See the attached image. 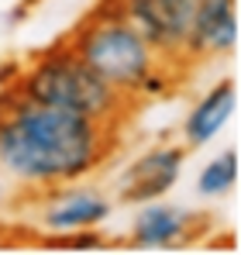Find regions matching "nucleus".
<instances>
[{"label": "nucleus", "instance_id": "0eeeda50", "mask_svg": "<svg viewBox=\"0 0 241 255\" xmlns=\"http://www.w3.org/2000/svg\"><path fill=\"white\" fill-rule=\"evenodd\" d=\"M186 166V148L183 145H172V141H162L145 148L141 155H134L124 172L114 183V197L127 207H141V204H152L162 200L183 176Z\"/></svg>", "mask_w": 241, "mask_h": 255}, {"label": "nucleus", "instance_id": "9d476101", "mask_svg": "<svg viewBox=\"0 0 241 255\" xmlns=\"http://www.w3.org/2000/svg\"><path fill=\"white\" fill-rule=\"evenodd\" d=\"M241 162H238V148H224L217 159H210L197 176V193L214 200V197H228L238 186Z\"/></svg>", "mask_w": 241, "mask_h": 255}, {"label": "nucleus", "instance_id": "f03ea898", "mask_svg": "<svg viewBox=\"0 0 241 255\" xmlns=\"http://www.w3.org/2000/svg\"><path fill=\"white\" fill-rule=\"evenodd\" d=\"M62 42L111 90H118L131 104L169 97V93H176L179 80L186 76L155 55V48L138 35V28L111 0H100Z\"/></svg>", "mask_w": 241, "mask_h": 255}, {"label": "nucleus", "instance_id": "1a4fd4ad", "mask_svg": "<svg viewBox=\"0 0 241 255\" xmlns=\"http://www.w3.org/2000/svg\"><path fill=\"white\" fill-rule=\"evenodd\" d=\"M235 107H238V83L235 80H217L183 118V131H179L183 141L179 145L186 152H197L203 145H210L228 128V121L235 118Z\"/></svg>", "mask_w": 241, "mask_h": 255}, {"label": "nucleus", "instance_id": "9b49d317", "mask_svg": "<svg viewBox=\"0 0 241 255\" xmlns=\"http://www.w3.org/2000/svg\"><path fill=\"white\" fill-rule=\"evenodd\" d=\"M111 242L100 235V228L90 231H69V235H41V249H55V252H97L107 249Z\"/></svg>", "mask_w": 241, "mask_h": 255}, {"label": "nucleus", "instance_id": "f8f14e48", "mask_svg": "<svg viewBox=\"0 0 241 255\" xmlns=\"http://www.w3.org/2000/svg\"><path fill=\"white\" fill-rule=\"evenodd\" d=\"M17 238H21L17 231H10V228H3V224H0V252H3V249H10Z\"/></svg>", "mask_w": 241, "mask_h": 255}, {"label": "nucleus", "instance_id": "f257e3e1", "mask_svg": "<svg viewBox=\"0 0 241 255\" xmlns=\"http://www.w3.org/2000/svg\"><path fill=\"white\" fill-rule=\"evenodd\" d=\"M124 145V128L28 100L0 86V176L41 193L93 179Z\"/></svg>", "mask_w": 241, "mask_h": 255}, {"label": "nucleus", "instance_id": "423d86ee", "mask_svg": "<svg viewBox=\"0 0 241 255\" xmlns=\"http://www.w3.org/2000/svg\"><path fill=\"white\" fill-rule=\"evenodd\" d=\"M210 228L214 221L207 211H186V207L152 200L138 207L131 231H127V245L141 252H172V249H186L200 242Z\"/></svg>", "mask_w": 241, "mask_h": 255}, {"label": "nucleus", "instance_id": "20e7f679", "mask_svg": "<svg viewBox=\"0 0 241 255\" xmlns=\"http://www.w3.org/2000/svg\"><path fill=\"white\" fill-rule=\"evenodd\" d=\"M120 14L138 28V35L155 48V55L190 73L186 66V38L193 28L197 0H111Z\"/></svg>", "mask_w": 241, "mask_h": 255}, {"label": "nucleus", "instance_id": "7ed1b4c3", "mask_svg": "<svg viewBox=\"0 0 241 255\" xmlns=\"http://www.w3.org/2000/svg\"><path fill=\"white\" fill-rule=\"evenodd\" d=\"M17 93L28 100H38L59 111H73L83 118H93L100 125L127 128L138 104L124 100L118 90L104 83L80 55L66 42H55L48 48H38L17 66V76L10 80Z\"/></svg>", "mask_w": 241, "mask_h": 255}, {"label": "nucleus", "instance_id": "6e6552de", "mask_svg": "<svg viewBox=\"0 0 241 255\" xmlns=\"http://www.w3.org/2000/svg\"><path fill=\"white\" fill-rule=\"evenodd\" d=\"M238 0H197L193 28L186 38V66H203L235 55L238 48Z\"/></svg>", "mask_w": 241, "mask_h": 255}, {"label": "nucleus", "instance_id": "39448f33", "mask_svg": "<svg viewBox=\"0 0 241 255\" xmlns=\"http://www.w3.org/2000/svg\"><path fill=\"white\" fill-rule=\"evenodd\" d=\"M111 214H114V200L104 190L86 186V179L35 193V228L41 235L90 231L111 221Z\"/></svg>", "mask_w": 241, "mask_h": 255}]
</instances>
